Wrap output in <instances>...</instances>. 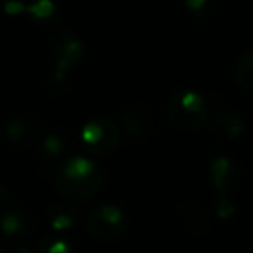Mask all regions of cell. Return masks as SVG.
Returning <instances> with one entry per match:
<instances>
[{
    "mask_svg": "<svg viewBox=\"0 0 253 253\" xmlns=\"http://www.w3.org/2000/svg\"><path fill=\"white\" fill-rule=\"evenodd\" d=\"M215 132H217L222 139L238 141L243 132H245V122H243L241 116L234 111L222 113V115H218V118L215 120Z\"/></svg>",
    "mask_w": 253,
    "mask_h": 253,
    "instance_id": "8",
    "label": "cell"
},
{
    "mask_svg": "<svg viewBox=\"0 0 253 253\" xmlns=\"http://www.w3.org/2000/svg\"><path fill=\"white\" fill-rule=\"evenodd\" d=\"M186 9L196 19H208L211 18L215 9L213 0H186Z\"/></svg>",
    "mask_w": 253,
    "mask_h": 253,
    "instance_id": "10",
    "label": "cell"
},
{
    "mask_svg": "<svg viewBox=\"0 0 253 253\" xmlns=\"http://www.w3.org/2000/svg\"><path fill=\"white\" fill-rule=\"evenodd\" d=\"M30 229H32V220L21 208H9L0 215V231L9 238H25Z\"/></svg>",
    "mask_w": 253,
    "mask_h": 253,
    "instance_id": "7",
    "label": "cell"
},
{
    "mask_svg": "<svg viewBox=\"0 0 253 253\" xmlns=\"http://www.w3.org/2000/svg\"><path fill=\"white\" fill-rule=\"evenodd\" d=\"M39 132V123L32 115H19L12 120L5 128V139L9 144L21 148V146H28L33 142Z\"/></svg>",
    "mask_w": 253,
    "mask_h": 253,
    "instance_id": "6",
    "label": "cell"
},
{
    "mask_svg": "<svg viewBox=\"0 0 253 253\" xmlns=\"http://www.w3.org/2000/svg\"><path fill=\"white\" fill-rule=\"evenodd\" d=\"M2 252H4V250H2V248H0V253H2Z\"/></svg>",
    "mask_w": 253,
    "mask_h": 253,
    "instance_id": "15",
    "label": "cell"
},
{
    "mask_svg": "<svg viewBox=\"0 0 253 253\" xmlns=\"http://www.w3.org/2000/svg\"><path fill=\"white\" fill-rule=\"evenodd\" d=\"M84 54V45L80 39L70 32H64L54 40L50 56L54 61V77L52 84H61L68 77L71 70H75L82 59Z\"/></svg>",
    "mask_w": 253,
    "mask_h": 253,
    "instance_id": "4",
    "label": "cell"
},
{
    "mask_svg": "<svg viewBox=\"0 0 253 253\" xmlns=\"http://www.w3.org/2000/svg\"><path fill=\"white\" fill-rule=\"evenodd\" d=\"M77 217L75 213L66 207H54L49 211V222L52 224V227L56 229H68L75 224Z\"/></svg>",
    "mask_w": 253,
    "mask_h": 253,
    "instance_id": "9",
    "label": "cell"
},
{
    "mask_svg": "<svg viewBox=\"0 0 253 253\" xmlns=\"http://www.w3.org/2000/svg\"><path fill=\"white\" fill-rule=\"evenodd\" d=\"M85 227L97 239H118L126 231V217L120 208L104 205L92 208L85 217Z\"/></svg>",
    "mask_w": 253,
    "mask_h": 253,
    "instance_id": "3",
    "label": "cell"
},
{
    "mask_svg": "<svg viewBox=\"0 0 253 253\" xmlns=\"http://www.w3.org/2000/svg\"><path fill=\"white\" fill-rule=\"evenodd\" d=\"M238 80L243 87L253 90V54L252 56H243L238 63Z\"/></svg>",
    "mask_w": 253,
    "mask_h": 253,
    "instance_id": "11",
    "label": "cell"
},
{
    "mask_svg": "<svg viewBox=\"0 0 253 253\" xmlns=\"http://www.w3.org/2000/svg\"><path fill=\"white\" fill-rule=\"evenodd\" d=\"M45 149L49 151L50 156L61 153V149H63V141H61V137H57V135H50V137L45 141Z\"/></svg>",
    "mask_w": 253,
    "mask_h": 253,
    "instance_id": "13",
    "label": "cell"
},
{
    "mask_svg": "<svg viewBox=\"0 0 253 253\" xmlns=\"http://www.w3.org/2000/svg\"><path fill=\"white\" fill-rule=\"evenodd\" d=\"M56 187L70 200H90L101 187V173L90 160L75 156L57 169Z\"/></svg>",
    "mask_w": 253,
    "mask_h": 253,
    "instance_id": "1",
    "label": "cell"
},
{
    "mask_svg": "<svg viewBox=\"0 0 253 253\" xmlns=\"http://www.w3.org/2000/svg\"><path fill=\"white\" fill-rule=\"evenodd\" d=\"M82 141L95 155H109L118 146L120 134L113 122L108 118H97L84 126Z\"/></svg>",
    "mask_w": 253,
    "mask_h": 253,
    "instance_id": "5",
    "label": "cell"
},
{
    "mask_svg": "<svg viewBox=\"0 0 253 253\" xmlns=\"http://www.w3.org/2000/svg\"><path fill=\"white\" fill-rule=\"evenodd\" d=\"M167 111L179 128H198L207 120V102L196 92H177L169 101Z\"/></svg>",
    "mask_w": 253,
    "mask_h": 253,
    "instance_id": "2",
    "label": "cell"
},
{
    "mask_svg": "<svg viewBox=\"0 0 253 253\" xmlns=\"http://www.w3.org/2000/svg\"><path fill=\"white\" fill-rule=\"evenodd\" d=\"M45 253H70V246H68L66 241L56 239V241H52L49 246H47Z\"/></svg>",
    "mask_w": 253,
    "mask_h": 253,
    "instance_id": "14",
    "label": "cell"
},
{
    "mask_svg": "<svg viewBox=\"0 0 253 253\" xmlns=\"http://www.w3.org/2000/svg\"><path fill=\"white\" fill-rule=\"evenodd\" d=\"M28 11L32 12L35 18H49V14L54 11V5L50 4L49 0H39L37 4L30 5Z\"/></svg>",
    "mask_w": 253,
    "mask_h": 253,
    "instance_id": "12",
    "label": "cell"
}]
</instances>
